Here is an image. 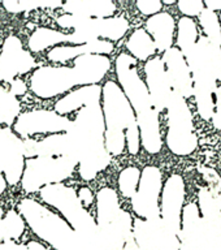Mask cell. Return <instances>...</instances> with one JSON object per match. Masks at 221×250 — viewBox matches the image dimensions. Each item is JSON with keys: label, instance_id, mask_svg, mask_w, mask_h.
Returning <instances> with one entry per match:
<instances>
[{"label": "cell", "instance_id": "1", "mask_svg": "<svg viewBox=\"0 0 221 250\" xmlns=\"http://www.w3.org/2000/svg\"><path fill=\"white\" fill-rule=\"evenodd\" d=\"M113 66L117 85L120 86L125 97L128 98L136 113L141 146L148 154H158L163 146L159 113L154 108L146 82L141 77L138 62L128 52H120L115 59Z\"/></svg>", "mask_w": 221, "mask_h": 250}, {"label": "cell", "instance_id": "2", "mask_svg": "<svg viewBox=\"0 0 221 250\" xmlns=\"http://www.w3.org/2000/svg\"><path fill=\"white\" fill-rule=\"evenodd\" d=\"M101 112L104 119V147L111 156H120L125 150L137 155L141 150L140 129L136 113L116 81L101 83Z\"/></svg>", "mask_w": 221, "mask_h": 250}, {"label": "cell", "instance_id": "3", "mask_svg": "<svg viewBox=\"0 0 221 250\" xmlns=\"http://www.w3.org/2000/svg\"><path fill=\"white\" fill-rule=\"evenodd\" d=\"M16 208L35 237L54 250H97L94 238L77 233L65 219L38 198L23 197Z\"/></svg>", "mask_w": 221, "mask_h": 250}, {"label": "cell", "instance_id": "4", "mask_svg": "<svg viewBox=\"0 0 221 250\" xmlns=\"http://www.w3.org/2000/svg\"><path fill=\"white\" fill-rule=\"evenodd\" d=\"M38 199L46 206L56 211L77 233L86 238H95L98 226L91 211L86 210L77 195V189L70 185L54 184L43 188Z\"/></svg>", "mask_w": 221, "mask_h": 250}, {"label": "cell", "instance_id": "5", "mask_svg": "<svg viewBox=\"0 0 221 250\" xmlns=\"http://www.w3.org/2000/svg\"><path fill=\"white\" fill-rule=\"evenodd\" d=\"M78 162L73 156H29L20 183L25 197L38 194L43 188L62 184L77 173Z\"/></svg>", "mask_w": 221, "mask_h": 250}, {"label": "cell", "instance_id": "6", "mask_svg": "<svg viewBox=\"0 0 221 250\" xmlns=\"http://www.w3.org/2000/svg\"><path fill=\"white\" fill-rule=\"evenodd\" d=\"M167 146L179 156L190 155L198 147V138L193 128V115L186 99L172 90L167 105Z\"/></svg>", "mask_w": 221, "mask_h": 250}, {"label": "cell", "instance_id": "7", "mask_svg": "<svg viewBox=\"0 0 221 250\" xmlns=\"http://www.w3.org/2000/svg\"><path fill=\"white\" fill-rule=\"evenodd\" d=\"M185 59L193 78V90L215 94L218 82H221V47L207 37H201Z\"/></svg>", "mask_w": 221, "mask_h": 250}, {"label": "cell", "instance_id": "8", "mask_svg": "<svg viewBox=\"0 0 221 250\" xmlns=\"http://www.w3.org/2000/svg\"><path fill=\"white\" fill-rule=\"evenodd\" d=\"M55 23L60 30L83 35L89 42L103 39L116 43L128 34L130 27L128 19L124 16H113L109 19H86L61 13L56 17Z\"/></svg>", "mask_w": 221, "mask_h": 250}, {"label": "cell", "instance_id": "9", "mask_svg": "<svg viewBox=\"0 0 221 250\" xmlns=\"http://www.w3.org/2000/svg\"><path fill=\"white\" fill-rule=\"evenodd\" d=\"M29 93L40 101L59 99L78 87L72 65L39 64L27 78Z\"/></svg>", "mask_w": 221, "mask_h": 250}, {"label": "cell", "instance_id": "10", "mask_svg": "<svg viewBox=\"0 0 221 250\" xmlns=\"http://www.w3.org/2000/svg\"><path fill=\"white\" fill-rule=\"evenodd\" d=\"M70 128V117L61 116L52 108H31L20 113L12 130L20 140L27 141L66 133Z\"/></svg>", "mask_w": 221, "mask_h": 250}, {"label": "cell", "instance_id": "11", "mask_svg": "<svg viewBox=\"0 0 221 250\" xmlns=\"http://www.w3.org/2000/svg\"><path fill=\"white\" fill-rule=\"evenodd\" d=\"M179 233L161 216L133 220V237L141 250H180Z\"/></svg>", "mask_w": 221, "mask_h": 250}, {"label": "cell", "instance_id": "12", "mask_svg": "<svg viewBox=\"0 0 221 250\" xmlns=\"http://www.w3.org/2000/svg\"><path fill=\"white\" fill-rule=\"evenodd\" d=\"M34 55L26 48L19 35L9 34L0 47V80L8 83L16 78H23L38 66Z\"/></svg>", "mask_w": 221, "mask_h": 250}, {"label": "cell", "instance_id": "13", "mask_svg": "<svg viewBox=\"0 0 221 250\" xmlns=\"http://www.w3.org/2000/svg\"><path fill=\"white\" fill-rule=\"evenodd\" d=\"M161 171L155 166H146L141 171L137 193L132 198V208L137 218L152 219L160 216Z\"/></svg>", "mask_w": 221, "mask_h": 250}, {"label": "cell", "instance_id": "14", "mask_svg": "<svg viewBox=\"0 0 221 250\" xmlns=\"http://www.w3.org/2000/svg\"><path fill=\"white\" fill-rule=\"evenodd\" d=\"M144 77L146 86L151 97L152 104L156 112L161 113L167 109L171 98L172 87L168 78L165 65L161 58H152L144 62Z\"/></svg>", "mask_w": 221, "mask_h": 250}, {"label": "cell", "instance_id": "15", "mask_svg": "<svg viewBox=\"0 0 221 250\" xmlns=\"http://www.w3.org/2000/svg\"><path fill=\"white\" fill-rule=\"evenodd\" d=\"M116 46L115 43L103 41V39H95L85 44H59V46L51 48L48 52L44 54V58L48 64L54 65H70L72 62L82 55H105L109 56L115 51Z\"/></svg>", "mask_w": 221, "mask_h": 250}, {"label": "cell", "instance_id": "16", "mask_svg": "<svg viewBox=\"0 0 221 250\" xmlns=\"http://www.w3.org/2000/svg\"><path fill=\"white\" fill-rule=\"evenodd\" d=\"M185 199V183L180 175H172L167 179L161 191L160 216L175 229L181 230V215Z\"/></svg>", "mask_w": 221, "mask_h": 250}, {"label": "cell", "instance_id": "17", "mask_svg": "<svg viewBox=\"0 0 221 250\" xmlns=\"http://www.w3.org/2000/svg\"><path fill=\"white\" fill-rule=\"evenodd\" d=\"M76 74L77 86L101 85L105 77L112 69L113 62L109 56L105 55H82L72 64Z\"/></svg>", "mask_w": 221, "mask_h": 250}, {"label": "cell", "instance_id": "18", "mask_svg": "<svg viewBox=\"0 0 221 250\" xmlns=\"http://www.w3.org/2000/svg\"><path fill=\"white\" fill-rule=\"evenodd\" d=\"M163 62L173 91L182 95L185 99L193 95V78L186 59L177 47L164 51Z\"/></svg>", "mask_w": 221, "mask_h": 250}, {"label": "cell", "instance_id": "19", "mask_svg": "<svg viewBox=\"0 0 221 250\" xmlns=\"http://www.w3.org/2000/svg\"><path fill=\"white\" fill-rule=\"evenodd\" d=\"M100 99L101 85L80 86L56 99L52 109L61 116L72 117L87 105L100 104Z\"/></svg>", "mask_w": 221, "mask_h": 250}, {"label": "cell", "instance_id": "20", "mask_svg": "<svg viewBox=\"0 0 221 250\" xmlns=\"http://www.w3.org/2000/svg\"><path fill=\"white\" fill-rule=\"evenodd\" d=\"M207 187L201 188L198 193L199 212L203 216L221 212V179L219 173L211 168H201Z\"/></svg>", "mask_w": 221, "mask_h": 250}, {"label": "cell", "instance_id": "21", "mask_svg": "<svg viewBox=\"0 0 221 250\" xmlns=\"http://www.w3.org/2000/svg\"><path fill=\"white\" fill-rule=\"evenodd\" d=\"M60 11L86 19H109L116 16L117 5L111 0H78L62 3Z\"/></svg>", "mask_w": 221, "mask_h": 250}, {"label": "cell", "instance_id": "22", "mask_svg": "<svg viewBox=\"0 0 221 250\" xmlns=\"http://www.w3.org/2000/svg\"><path fill=\"white\" fill-rule=\"evenodd\" d=\"M94 218L98 227H104L115 222V219L122 210L120 203V194L111 187H101L95 193L94 203Z\"/></svg>", "mask_w": 221, "mask_h": 250}, {"label": "cell", "instance_id": "23", "mask_svg": "<svg viewBox=\"0 0 221 250\" xmlns=\"http://www.w3.org/2000/svg\"><path fill=\"white\" fill-rule=\"evenodd\" d=\"M201 218L198 205L191 202L182 208L179 233L180 250H201Z\"/></svg>", "mask_w": 221, "mask_h": 250}, {"label": "cell", "instance_id": "24", "mask_svg": "<svg viewBox=\"0 0 221 250\" xmlns=\"http://www.w3.org/2000/svg\"><path fill=\"white\" fill-rule=\"evenodd\" d=\"M64 43L69 44V33L60 30L58 27L38 26L27 37L26 48L35 56L44 55L51 48Z\"/></svg>", "mask_w": 221, "mask_h": 250}, {"label": "cell", "instance_id": "25", "mask_svg": "<svg viewBox=\"0 0 221 250\" xmlns=\"http://www.w3.org/2000/svg\"><path fill=\"white\" fill-rule=\"evenodd\" d=\"M77 175L78 177L90 183L98 177L99 173L105 171L112 162V156L109 155L105 147L94 148V150H86L78 156Z\"/></svg>", "mask_w": 221, "mask_h": 250}, {"label": "cell", "instance_id": "26", "mask_svg": "<svg viewBox=\"0 0 221 250\" xmlns=\"http://www.w3.org/2000/svg\"><path fill=\"white\" fill-rule=\"evenodd\" d=\"M146 31L151 35L156 51H167L172 47L175 34V20L167 12H160L146 21Z\"/></svg>", "mask_w": 221, "mask_h": 250}, {"label": "cell", "instance_id": "27", "mask_svg": "<svg viewBox=\"0 0 221 250\" xmlns=\"http://www.w3.org/2000/svg\"><path fill=\"white\" fill-rule=\"evenodd\" d=\"M27 226L16 207L7 208L0 219V244H17L25 234Z\"/></svg>", "mask_w": 221, "mask_h": 250}, {"label": "cell", "instance_id": "28", "mask_svg": "<svg viewBox=\"0 0 221 250\" xmlns=\"http://www.w3.org/2000/svg\"><path fill=\"white\" fill-rule=\"evenodd\" d=\"M125 48L137 62H147L156 52L155 43L152 41L151 35L141 27L132 31V34L129 35L125 42Z\"/></svg>", "mask_w": 221, "mask_h": 250}, {"label": "cell", "instance_id": "29", "mask_svg": "<svg viewBox=\"0 0 221 250\" xmlns=\"http://www.w3.org/2000/svg\"><path fill=\"white\" fill-rule=\"evenodd\" d=\"M201 250H221V212L201 218Z\"/></svg>", "mask_w": 221, "mask_h": 250}, {"label": "cell", "instance_id": "30", "mask_svg": "<svg viewBox=\"0 0 221 250\" xmlns=\"http://www.w3.org/2000/svg\"><path fill=\"white\" fill-rule=\"evenodd\" d=\"M21 99L15 97L9 91L8 86L0 81V126L11 128L15 124L16 119L22 112Z\"/></svg>", "mask_w": 221, "mask_h": 250}, {"label": "cell", "instance_id": "31", "mask_svg": "<svg viewBox=\"0 0 221 250\" xmlns=\"http://www.w3.org/2000/svg\"><path fill=\"white\" fill-rule=\"evenodd\" d=\"M198 42V29L190 17H182L179 21L177 30V48L182 52L183 56H187Z\"/></svg>", "mask_w": 221, "mask_h": 250}, {"label": "cell", "instance_id": "32", "mask_svg": "<svg viewBox=\"0 0 221 250\" xmlns=\"http://www.w3.org/2000/svg\"><path fill=\"white\" fill-rule=\"evenodd\" d=\"M62 3H55V1H20V0H7L1 1L0 7L9 15H21L27 12H35L39 9H60Z\"/></svg>", "mask_w": 221, "mask_h": 250}, {"label": "cell", "instance_id": "33", "mask_svg": "<svg viewBox=\"0 0 221 250\" xmlns=\"http://www.w3.org/2000/svg\"><path fill=\"white\" fill-rule=\"evenodd\" d=\"M141 169L136 166H129L121 169L117 177V188L120 194L124 198L132 199L137 193V188L140 184Z\"/></svg>", "mask_w": 221, "mask_h": 250}, {"label": "cell", "instance_id": "34", "mask_svg": "<svg viewBox=\"0 0 221 250\" xmlns=\"http://www.w3.org/2000/svg\"><path fill=\"white\" fill-rule=\"evenodd\" d=\"M199 21L206 33L207 38L221 47V23L216 12L204 8L202 13L199 15Z\"/></svg>", "mask_w": 221, "mask_h": 250}, {"label": "cell", "instance_id": "35", "mask_svg": "<svg viewBox=\"0 0 221 250\" xmlns=\"http://www.w3.org/2000/svg\"><path fill=\"white\" fill-rule=\"evenodd\" d=\"M179 9L187 17L199 16L204 9V3L201 0H182L179 3Z\"/></svg>", "mask_w": 221, "mask_h": 250}, {"label": "cell", "instance_id": "36", "mask_svg": "<svg viewBox=\"0 0 221 250\" xmlns=\"http://www.w3.org/2000/svg\"><path fill=\"white\" fill-rule=\"evenodd\" d=\"M137 9L144 16H155L160 13L163 3L159 0H140L136 3Z\"/></svg>", "mask_w": 221, "mask_h": 250}, {"label": "cell", "instance_id": "37", "mask_svg": "<svg viewBox=\"0 0 221 250\" xmlns=\"http://www.w3.org/2000/svg\"><path fill=\"white\" fill-rule=\"evenodd\" d=\"M77 195L86 210H91L95 203V193L87 185H81L77 189Z\"/></svg>", "mask_w": 221, "mask_h": 250}, {"label": "cell", "instance_id": "38", "mask_svg": "<svg viewBox=\"0 0 221 250\" xmlns=\"http://www.w3.org/2000/svg\"><path fill=\"white\" fill-rule=\"evenodd\" d=\"M215 111L212 116V123L214 126L219 130H221V85L218 86V90L215 91Z\"/></svg>", "mask_w": 221, "mask_h": 250}, {"label": "cell", "instance_id": "39", "mask_svg": "<svg viewBox=\"0 0 221 250\" xmlns=\"http://www.w3.org/2000/svg\"><path fill=\"white\" fill-rule=\"evenodd\" d=\"M204 8L210 9V11H221V0H207L204 1Z\"/></svg>", "mask_w": 221, "mask_h": 250}, {"label": "cell", "instance_id": "40", "mask_svg": "<svg viewBox=\"0 0 221 250\" xmlns=\"http://www.w3.org/2000/svg\"><path fill=\"white\" fill-rule=\"evenodd\" d=\"M122 250H141L140 248H138V245H137V242L136 240H134V237H133V234L126 240V242H125L124 245V249Z\"/></svg>", "mask_w": 221, "mask_h": 250}, {"label": "cell", "instance_id": "41", "mask_svg": "<svg viewBox=\"0 0 221 250\" xmlns=\"http://www.w3.org/2000/svg\"><path fill=\"white\" fill-rule=\"evenodd\" d=\"M7 189H8V184L7 181H5V179H4L1 171H0V197H3V194L7 191Z\"/></svg>", "mask_w": 221, "mask_h": 250}, {"label": "cell", "instance_id": "42", "mask_svg": "<svg viewBox=\"0 0 221 250\" xmlns=\"http://www.w3.org/2000/svg\"><path fill=\"white\" fill-rule=\"evenodd\" d=\"M1 42H3V41H1V39H0V47H1Z\"/></svg>", "mask_w": 221, "mask_h": 250}, {"label": "cell", "instance_id": "43", "mask_svg": "<svg viewBox=\"0 0 221 250\" xmlns=\"http://www.w3.org/2000/svg\"><path fill=\"white\" fill-rule=\"evenodd\" d=\"M220 20H221V16H220ZM220 23H221V21H220Z\"/></svg>", "mask_w": 221, "mask_h": 250}]
</instances>
